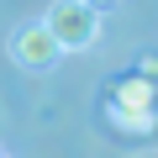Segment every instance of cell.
Segmentation results:
<instances>
[{
	"label": "cell",
	"instance_id": "cell-1",
	"mask_svg": "<svg viewBox=\"0 0 158 158\" xmlns=\"http://www.w3.org/2000/svg\"><path fill=\"white\" fill-rule=\"evenodd\" d=\"M42 27L53 32L58 53H90L100 42V6H90V0H53Z\"/></svg>",
	"mask_w": 158,
	"mask_h": 158
},
{
	"label": "cell",
	"instance_id": "cell-2",
	"mask_svg": "<svg viewBox=\"0 0 158 158\" xmlns=\"http://www.w3.org/2000/svg\"><path fill=\"white\" fill-rule=\"evenodd\" d=\"M158 85L153 79H142V74H127V79H116L111 85V106H106V116L116 121V127H127V132H153V121H158Z\"/></svg>",
	"mask_w": 158,
	"mask_h": 158
},
{
	"label": "cell",
	"instance_id": "cell-3",
	"mask_svg": "<svg viewBox=\"0 0 158 158\" xmlns=\"http://www.w3.org/2000/svg\"><path fill=\"white\" fill-rule=\"evenodd\" d=\"M11 58L21 63V69H32V74H48V69H58V42H53V32L42 27V21H27L16 37H11Z\"/></svg>",
	"mask_w": 158,
	"mask_h": 158
},
{
	"label": "cell",
	"instance_id": "cell-4",
	"mask_svg": "<svg viewBox=\"0 0 158 158\" xmlns=\"http://www.w3.org/2000/svg\"><path fill=\"white\" fill-rule=\"evenodd\" d=\"M137 74H142V79H153V85H158V53H148V58L137 63Z\"/></svg>",
	"mask_w": 158,
	"mask_h": 158
},
{
	"label": "cell",
	"instance_id": "cell-5",
	"mask_svg": "<svg viewBox=\"0 0 158 158\" xmlns=\"http://www.w3.org/2000/svg\"><path fill=\"white\" fill-rule=\"evenodd\" d=\"M90 6H100V11H106V6H116V0H90Z\"/></svg>",
	"mask_w": 158,
	"mask_h": 158
},
{
	"label": "cell",
	"instance_id": "cell-6",
	"mask_svg": "<svg viewBox=\"0 0 158 158\" xmlns=\"http://www.w3.org/2000/svg\"><path fill=\"white\" fill-rule=\"evenodd\" d=\"M0 158H6V153H0Z\"/></svg>",
	"mask_w": 158,
	"mask_h": 158
}]
</instances>
